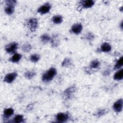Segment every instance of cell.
I'll return each instance as SVG.
<instances>
[{
	"instance_id": "cb8c5ba5",
	"label": "cell",
	"mask_w": 123,
	"mask_h": 123,
	"mask_svg": "<svg viewBox=\"0 0 123 123\" xmlns=\"http://www.w3.org/2000/svg\"><path fill=\"white\" fill-rule=\"evenodd\" d=\"M71 64V61L69 59L66 58L64 60V61L63 62H62V66H68L70 65Z\"/></svg>"
},
{
	"instance_id": "8fae6325",
	"label": "cell",
	"mask_w": 123,
	"mask_h": 123,
	"mask_svg": "<svg viewBox=\"0 0 123 123\" xmlns=\"http://www.w3.org/2000/svg\"><path fill=\"white\" fill-rule=\"evenodd\" d=\"M114 79L116 80H121L123 78V69H121L117 72L114 75Z\"/></svg>"
},
{
	"instance_id": "e0dca14e",
	"label": "cell",
	"mask_w": 123,
	"mask_h": 123,
	"mask_svg": "<svg viewBox=\"0 0 123 123\" xmlns=\"http://www.w3.org/2000/svg\"><path fill=\"white\" fill-rule=\"evenodd\" d=\"M123 64V57L122 56L117 62L116 64L115 65L114 69H118L120 68Z\"/></svg>"
},
{
	"instance_id": "d6986e66",
	"label": "cell",
	"mask_w": 123,
	"mask_h": 123,
	"mask_svg": "<svg viewBox=\"0 0 123 123\" xmlns=\"http://www.w3.org/2000/svg\"><path fill=\"white\" fill-rule=\"evenodd\" d=\"M35 74V72L33 71H28L25 74V76L28 79H31L34 76Z\"/></svg>"
},
{
	"instance_id": "7a4b0ae2",
	"label": "cell",
	"mask_w": 123,
	"mask_h": 123,
	"mask_svg": "<svg viewBox=\"0 0 123 123\" xmlns=\"http://www.w3.org/2000/svg\"><path fill=\"white\" fill-rule=\"evenodd\" d=\"M18 47V44L16 42H12L6 45L5 47L6 51L9 53L14 52Z\"/></svg>"
},
{
	"instance_id": "277c9868",
	"label": "cell",
	"mask_w": 123,
	"mask_h": 123,
	"mask_svg": "<svg viewBox=\"0 0 123 123\" xmlns=\"http://www.w3.org/2000/svg\"><path fill=\"white\" fill-rule=\"evenodd\" d=\"M28 25L30 29L32 31H34L36 30L38 26V22L36 18H31L28 22Z\"/></svg>"
},
{
	"instance_id": "6da1fadb",
	"label": "cell",
	"mask_w": 123,
	"mask_h": 123,
	"mask_svg": "<svg viewBox=\"0 0 123 123\" xmlns=\"http://www.w3.org/2000/svg\"><path fill=\"white\" fill-rule=\"evenodd\" d=\"M56 70L54 68H50L42 76V79L45 82H48L51 81L56 74Z\"/></svg>"
},
{
	"instance_id": "ffe728a7",
	"label": "cell",
	"mask_w": 123,
	"mask_h": 123,
	"mask_svg": "<svg viewBox=\"0 0 123 123\" xmlns=\"http://www.w3.org/2000/svg\"><path fill=\"white\" fill-rule=\"evenodd\" d=\"M41 39L44 43H47L50 40V37L48 34H43L41 37Z\"/></svg>"
},
{
	"instance_id": "7402d4cb",
	"label": "cell",
	"mask_w": 123,
	"mask_h": 123,
	"mask_svg": "<svg viewBox=\"0 0 123 123\" xmlns=\"http://www.w3.org/2000/svg\"><path fill=\"white\" fill-rule=\"evenodd\" d=\"M22 50L24 51L28 52L31 49V46L30 44H28V43H26V44H25L24 45H23L22 46Z\"/></svg>"
},
{
	"instance_id": "52a82bcc",
	"label": "cell",
	"mask_w": 123,
	"mask_h": 123,
	"mask_svg": "<svg viewBox=\"0 0 123 123\" xmlns=\"http://www.w3.org/2000/svg\"><path fill=\"white\" fill-rule=\"evenodd\" d=\"M69 116L68 114L64 113H59L56 115V119L59 122L63 123L65 122L68 120Z\"/></svg>"
},
{
	"instance_id": "30bf717a",
	"label": "cell",
	"mask_w": 123,
	"mask_h": 123,
	"mask_svg": "<svg viewBox=\"0 0 123 123\" xmlns=\"http://www.w3.org/2000/svg\"><path fill=\"white\" fill-rule=\"evenodd\" d=\"M111 46L108 43H104L101 46V50L103 52H108L111 51Z\"/></svg>"
},
{
	"instance_id": "8992f818",
	"label": "cell",
	"mask_w": 123,
	"mask_h": 123,
	"mask_svg": "<svg viewBox=\"0 0 123 123\" xmlns=\"http://www.w3.org/2000/svg\"><path fill=\"white\" fill-rule=\"evenodd\" d=\"M17 73L16 72L8 74L5 76L4 81L8 83H11L13 81V80L15 79Z\"/></svg>"
},
{
	"instance_id": "5bb4252c",
	"label": "cell",
	"mask_w": 123,
	"mask_h": 123,
	"mask_svg": "<svg viewBox=\"0 0 123 123\" xmlns=\"http://www.w3.org/2000/svg\"><path fill=\"white\" fill-rule=\"evenodd\" d=\"M52 20V21L54 23L56 24H60L62 22V17L61 15H55V16H53Z\"/></svg>"
},
{
	"instance_id": "4fadbf2b",
	"label": "cell",
	"mask_w": 123,
	"mask_h": 123,
	"mask_svg": "<svg viewBox=\"0 0 123 123\" xmlns=\"http://www.w3.org/2000/svg\"><path fill=\"white\" fill-rule=\"evenodd\" d=\"M22 58V55L19 53H15L10 59V61L12 62H19Z\"/></svg>"
},
{
	"instance_id": "d4e9b609",
	"label": "cell",
	"mask_w": 123,
	"mask_h": 123,
	"mask_svg": "<svg viewBox=\"0 0 123 123\" xmlns=\"http://www.w3.org/2000/svg\"><path fill=\"white\" fill-rule=\"evenodd\" d=\"M16 1L13 0H9L6 1V4L8 5H12L15 6L16 4Z\"/></svg>"
},
{
	"instance_id": "603a6c76",
	"label": "cell",
	"mask_w": 123,
	"mask_h": 123,
	"mask_svg": "<svg viewBox=\"0 0 123 123\" xmlns=\"http://www.w3.org/2000/svg\"><path fill=\"white\" fill-rule=\"evenodd\" d=\"M74 90H75V88H74L73 87L68 88L65 92V94H66L67 95L70 96L74 91Z\"/></svg>"
},
{
	"instance_id": "484cf974",
	"label": "cell",
	"mask_w": 123,
	"mask_h": 123,
	"mask_svg": "<svg viewBox=\"0 0 123 123\" xmlns=\"http://www.w3.org/2000/svg\"><path fill=\"white\" fill-rule=\"evenodd\" d=\"M86 38H87V39H91V38H93V35H90V34H88L87 35Z\"/></svg>"
},
{
	"instance_id": "3957f363",
	"label": "cell",
	"mask_w": 123,
	"mask_h": 123,
	"mask_svg": "<svg viewBox=\"0 0 123 123\" xmlns=\"http://www.w3.org/2000/svg\"><path fill=\"white\" fill-rule=\"evenodd\" d=\"M51 8V6L49 3H46L41 6L37 10V12L41 14H45L48 12Z\"/></svg>"
},
{
	"instance_id": "ac0fdd59",
	"label": "cell",
	"mask_w": 123,
	"mask_h": 123,
	"mask_svg": "<svg viewBox=\"0 0 123 123\" xmlns=\"http://www.w3.org/2000/svg\"><path fill=\"white\" fill-rule=\"evenodd\" d=\"M39 59H40V56L39 55L37 54H34L30 56V58L31 61L34 62H37L39 60Z\"/></svg>"
},
{
	"instance_id": "9a60e30c",
	"label": "cell",
	"mask_w": 123,
	"mask_h": 123,
	"mask_svg": "<svg viewBox=\"0 0 123 123\" xmlns=\"http://www.w3.org/2000/svg\"><path fill=\"white\" fill-rule=\"evenodd\" d=\"M14 111L12 108L6 109L4 111V115L5 117L8 118L13 114Z\"/></svg>"
},
{
	"instance_id": "5b68a950",
	"label": "cell",
	"mask_w": 123,
	"mask_h": 123,
	"mask_svg": "<svg viewBox=\"0 0 123 123\" xmlns=\"http://www.w3.org/2000/svg\"><path fill=\"white\" fill-rule=\"evenodd\" d=\"M123 99L122 98L118 99L116 101L113 105V108L115 111L117 112H120L123 109Z\"/></svg>"
},
{
	"instance_id": "7c38bea8",
	"label": "cell",
	"mask_w": 123,
	"mask_h": 123,
	"mask_svg": "<svg viewBox=\"0 0 123 123\" xmlns=\"http://www.w3.org/2000/svg\"><path fill=\"white\" fill-rule=\"evenodd\" d=\"M14 6L12 5L6 4V6L5 8V12L8 14H12L14 12Z\"/></svg>"
},
{
	"instance_id": "2e32d148",
	"label": "cell",
	"mask_w": 123,
	"mask_h": 123,
	"mask_svg": "<svg viewBox=\"0 0 123 123\" xmlns=\"http://www.w3.org/2000/svg\"><path fill=\"white\" fill-rule=\"evenodd\" d=\"M13 122L16 123H20L24 122V117L22 115H17L13 118Z\"/></svg>"
},
{
	"instance_id": "44dd1931",
	"label": "cell",
	"mask_w": 123,
	"mask_h": 123,
	"mask_svg": "<svg viewBox=\"0 0 123 123\" xmlns=\"http://www.w3.org/2000/svg\"><path fill=\"white\" fill-rule=\"evenodd\" d=\"M100 63L99 61L97 60H94L91 62L90 63V67L91 68H97L99 66Z\"/></svg>"
},
{
	"instance_id": "ba28073f",
	"label": "cell",
	"mask_w": 123,
	"mask_h": 123,
	"mask_svg": "<svg viewBox=\"0 0 123 123\" xmlns=\"http://www.w3.org/2000/svg\"><path fill=\"white\" fill-rule=\"evenodd\" d=\"M82 30V25L81 24H75L71 28L73 33L75 34H79Z\"/></svg>"
},
{
	"instance_id": "9c48e42d",
	"label": "cell",
	"mask_w": 123,
	"mask_h": 123,
	"mask_svg": "<svg viewBox=\"0 0 123 123\" xmlns=\"http://www.w3.org/2000/svg\"><path fill=\"white\" fill-rule=\"evenodd\" d=\"M94 4V1L92 0H86L81 1V5L83 8H89L93 6Z\"/></svg>"
}]
</instances>
